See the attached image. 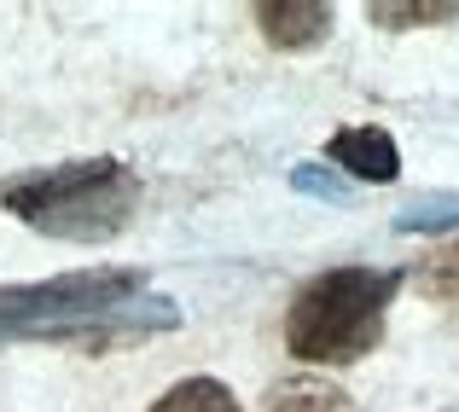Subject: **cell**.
<instances>
[{"label": "cell", "mask_w": 459, "mask_h": 412, "mask_svg": "<svg viewBox=\"0 0 459 412\" xmlns=\"http://www.w3.org/2000/svg\"><path fill=\"white\" fill-rule=\"evenodd\" d=\"M175 325L180 308L146 290L140 268H88L41 285H0V343H146Z\"/></svg>", "instance_id": "cell-1"}, {"label": "cell", "mask_w": 459, "mask_h": 412, "mask_svg": "<svg viewBox=\"0 0 459 412\" xmlns=\"http://www.w3.org/2000/svg\"><path fill=\"white\" fill-rule=\"evenodd\" d=\"M0 210L65 245H111L140 210V175L117 157H76L0 180Z\"/></svg>", "instance_id": "cell-2"}, {"label": "cell", "mask_w": 459, "mask_h": 412, "mask_svg": "<svg viewBox=\"0 0 459 412\" xmlns=\"http://www.w3.org/2000/svg\"><path fill=\"white\" fill-rule=\"evenodd\" d=\"M402 268H332L314 273L285 308V348L303 366H355L384 343Z\"/></svg>", "instance_id": "cell-3"}, {"label": "cell", "mask_w": 459, "mask_h": 412, "mask_svg": "<svg viewBox=\"0 0 459 412\" xmlns=\"http://www.w3.org/2000/svg\"><path fill=\"white\" fill-rule=\"evenodd\" d=\"M325 163L343 168V175H355V180H378V186L402 180V151H395V134H390V128H372V123L337 128V134L325 140Z\"/></svg>", "instance_id": "cell-4"}, {"label": "cell", "mask_w": 459, "mask_h": 412, "mask_svg": "<svg viewBox=\"0 0 459 412\" xmlns=\"http://www.w3.org/2000/svg\"><path fill=\"white\" fill-rule=\"evenodd\" d=\"M250 12H256L262 41L280 47V53H314L332 35V6L325 0H262Z\"/></svg>", "instance_id": "cell-5"}, {"label": "cell", "mask_w": 459, "mask_h": 412, "mask_svg": "<svg viewBox=\"0 0 459 412\" xmlns=\"http://www.w3.org/2000/svg\"><path fill=\"white\" fill-rule=\"evenodd\" d=\"M459 18V0H367L372 30H442Z\"/></svg>", "instance_id": "cell-6"}, {"label": "cell", "mask_w": 459, "mask_h": 412, "mask_svg": "<svg viewBox=\"0 0 459 412\" xmlns=\"http://www.w3.org/2000/svg\"><path fill=\"white\" fill-rule=\"evenodd\" d=\"M152 412H245L221 378H180L152 401Z\"/></svg>", "instance_id": "cell-7"}, {"label": "cell", "mask_w": 459, "mask_h": 412, "mask_svg": "<svg viewBox=\"0 0 459 412\" xmlns=\"http://www.w3.org/2000/svg\"><path fill=\"white\" fill-rule=\"evenodd\" d=\"M268 412H355V401L325 378H285L268 395Z\"/></svg>", "instance_id": "cell-8"}, {"label": "cell", "mask_w": 459, "mask_h": 412, "mask_svg": "<svg viewBox=\"0 0 459 412\" xmlns=\"http://www.w3.org/2000/svg\"><path fill=\"white\" fill-rule=\"evenodd\" d=\"M413 279H419V290H425L437 308L459 313V238H454V245H437V250H430V256L413 268Z\"/></svg>", "instance_id": "cell-9"}, {"label": "cell", "mask_w": 459, "mask_h": 412, "mask_svg": "<svg viewBox=\"0 0 459 412\" xmlns=\"http://www.w3.org/2000/svg\"><path fill=\"white\" fill-rule=\"evenodd\" d=\"M459 227V198H442V203H413V210L395 215V233H448Z\"/></svg>", "instance_id": "cell-10"}, {"label": "cell", "mask_w": 459, "mask_h": 412, "mask_svg": "<svg viewBox=\"0 0 459 412\" xmlns=\"http://www.w3.org/2000/svg\"><path fill=\"white\" fill-rule=\"evenodd\" d=\"M291 186H297V192H320V198H337V203L349 198V186L332 175V168H320V163H303V168H291Z\"/></svg>", "instance_id": "cell-11"}]
</instances>
